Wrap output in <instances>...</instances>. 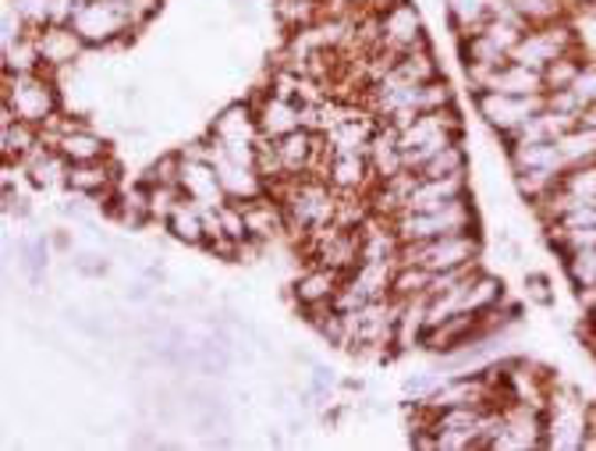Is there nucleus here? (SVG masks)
<instances>
[{
	"instance_id": "obj_9",
	"label": "nucleus",
	"mask_w": 596,
	"mask_h": 451,
	"mask_svg": "<svg viewBox=\"0 0 596 451\" xmlns=\"http://www.w3.org/2000/svg\"><path fill=\"white\" fill-rule=\"evenodd\" d=\"M43 143L54 146L67 164H90V160L111 157V143L100 136V132H93L85 122L67 118L64 111L50 125H43Z\"/></svg>"
},
{
	"instance_id": "obj_12",
	"label": "nucleus",
	"mask_w": 596,
	"mask_h": 451,
	"mask_svg": "<svg viewBox=\"0 0 596 451\" xmlns=\"http://www.w3.org/2000/svg\"><path fill=\"white\" fill-rule=\"evenodd\" d=\"M596 203V164H583V167H572V171L561 175L557 189L551 196H543L540 203H533V210L540 213L543 228L557 217H565L575 207H586Z\"/></svg>"
},
{
	"instance_id": "obj_24",
	"label": "nucleus",
	"mask_w": 596,
	"mask_h": 451,
	"mask_svg": "<svg viewBox=\"0 0 596 451\" xmlns=\"http://www.w3.org/2000/svg\"><path fill=\"white\" fill-rule=\"evenodd\" d=\"M43 146V128L29 125V122H8L0 125V154H4V164L19 167L32 149Z\"/></svg>"
},
{
	"instance_id": "obj_10",
	"label": "nucleus",
	"mask_w": 596,
	"mask_h": 451,
	"mask_svg": "<svg viewBox=\"0 0 596 451\" xmlns=\"http://www.w3.org/2000/svg\"><path fill=\"white\" fill-rule=\"evenodd\" d=\"M430 46L422 19L412 0H390L384 11H377V50L390 54H408V50Z\"/></svg>"
},
{
	"instance_id": "obj_18",
	"label": "nucleus",
	"mask_w": 596,
	"mask_h": 451,
	"mask_svg": "<svg viewBox=\"0 0 596 451\" xmlns=\"http://www.w3.org/2000/svg\"><path fill=\"white\" fill-rule=\"evenodd\" d=\"M323 178H327L341 196H369V189L377 186V175H373L366 154H327Z\"/></svg>"
},
{
	"instance_id": "obj_35",
	"label": "nucleus",
	"mask_w": 596,
	"mask_h": 451,
	"mask_svg": "<svg viewBox=\"0 0 596 451\" xmlns=\"http://www.w3.org/2000/svg\"><path fill=\"white\" fill-rule=\"evenodd\" d=\"M75 266H79L82 274H90V277H104L107 274V260L104 256H90V253H85V256L75 260Z\"/></svg>"
},
{
	"instance_id": "obj_23",
	"label": "nucleus",
	"mask_w": 596,
	"mask_h": 451,
	"mask_svg": "<svg viewBox=\"0 0 596 451\" xmlns=\"http://www.w3.org/2000/svg\"><path fill=\"white\" fill-rule=\"evenodd\" d=\"M167 235L178 239L185 245H207V210L199 203H192L189 196L175 207V213L167 217Z\"/></svg>"
},
{
	"instance_id": "obj_6",
	"label": "nucleus",
	"mask_w": 596,
	"mask_h": 451,
	"mask_svg": "<svg viewBox=\"0 0 596 451\" xmlns=\"http://www.w3.org/2000/svg\"><path fill=\"white\" fill-rule=\"evenodd\" d=\"M578 50V36L568 19L551 22V25H533L522 32V40L511 50V61L525 64V69H536V72H547L557 57L575 54Z\"/></svg>"
},
{
	"instance_id": "obj_36",
	"label": "nucleus",
	"mask_w": 596,
	"mask_h": 451,
	"mask_svg": "<svg viewBox=\"0 0 596 451\" xmlns=\"http://www.w3.org/2000/svg\"><path fill=\"white\" fill-rule=\"evenodd\" d=\"M334 4H352V8H359V14H363V11H384L390 0H334Z\"/></svg>"
},
{
	"instance_id": "obj_27",
	"label": "nucleus",
	"mask_w": 596,
	"mask_h": 451,
	"mask_svg": "<svg viewBox=\"0 0 596 451\" xmlns=\"http://www.w3.org/2000/svg\"><path fill=\"white\" fill-rule=\"evenodd\" d=\"M561 149V160L572 171V167H583V164H596V128L578 122L575 128H568L565 136L557 139Z\"/></svg>"
},
{
	"instance_id": "obj_20",
	"label": "nucleus",
	"mask_w": 596,
	"mask_h": 451,
	"mask_svg": "<svg viewBox=\"0 0 596 451\" xmlns=\"http://www.w3.org/2000/svg\"><path fill=\"white\" fill-rule=\"evenodd\" d=\"M67 164L54 146H40V149H32V154L19 164V171L32 181L36 189L43 192H54V189H67Z\"/></svg>"
},
{
	"instance_id": "obj_29",
	"label": "nucleus",
	"mask_w": 596,
	"mask_h": 451,
	"mask_svg": "<svg viewBox=\"0 0 596 451\" xmlns=\"http://www.w3.org/2000/svg\"><path fill=\"white\" fill-rule=\"evenodd\" d=\"M4 72L11 75H25V72H46L40 61V46H36V32H25L19 43L4 46Z\"/></svg>"
},
{
	"instance_id": "obj_34",
	"label": "nucleus",
	"mask_w": 596,
	"mask_h": 451,
	"mask_svg": "<svg viewBox=\"0 0 596 451\" xmlns=\"http://www.w3.org/2000/svg\"><path fill=\"white\" fill-rule=\"evenodd\" d=\"M525 289H530V298L540 306H551L554 303V292H551V281L543 274H530L525 277Z\"/></svg>"
},
{
	"instance_id": "obj_3",
	"label": "nucleus",
	"mask_w": 596,
	"mask_h": 451,
	"mask_svg": "<svg viewBox=\"0 0 596 451\" xmlns=\"http://www.w3.org/2000/svg\"><path fill=\"white\" fill-rule=\"evenodd\" d=\"M67 25H75L90 50H111L125 43L135 29H143L125 0H82V8Z\"/></svg>"
},
{
	"instance_id": "obj_38",
	"label": "nucleus",
	"mask_w": 596,
	"mask_h": 451,
	"mask_svg": "<svg viewBox=\"0 0 596 451\" xmlns=\"http://www.w3.org/2000/svg\"><path fill=\"white\" fill-rule=\"evenodd\" d=\"M589 327H593V338H596V310L589 313Z\"/></svg>"
},
{
	"instance_id": "obj_30",
	"label": "nucleus",
	"mask_w": 596,
	"mask_h": 451,
	"mask_svg": "<svg viewBox=\"0 0 596 451\" xmlns=\"http://www.w3.org/2000/svg\"><path fill=\"white\" fill-rule=\"evenodd\" d=\"M519 11V19L525 25H551V22H561V19H568V0H511Z\"/></svg>"
},
{
	"instance_id": "obj_25",
	"label": "nucleus",
	"mask_w": 596,
	"mask_h": 451,
	"mask_svg": "<svg viewBox=\"0 0 596 451\" xmlns=\"http://www.w3.org/2000/svg\"><path fill=\"white\" fill-rule=\"evenodd\" d=\"M445 14H448L451 29L458 32V40H462L490 22L493 0H445Z\"/></svg>"
},
{
	"instance_id": "obj_15",
	"label": "nucleus",
	"mask_w": 596,
	"mask_h": 451,
	"mask_svg": "<svg viewBox=\"0 0 596 451\" xmlns=\"http://www.w3.org/2000/svg\"><path fill=\"white\" fill-rule=\"evenodd\" d=\"M348 274L334 271V266H323V263H310L305 271L299 274V281L292 285V298L302 316H313L320 310H331L334 306V295L341 289V281Z\"/></svg>"
},
{
	"instance_id": "obj_11",
	"label": "nucleus",
	"mask_w": 596,
	"mask_h": 451,
	"mask_svg": "<svg viewBox=\"0 0 596 451\" xmlns=\"http://www.w3.org/2000/svg\"><path fill=\"white\" fill-rule=\"evenodd\" d=\"M547 444V412H540L533 406L508 402L501 409V427L493 433L490 448L493 451H530Z\"/></svg>"
},
{
	"instance_id": "obj_4",
	"label": "nucleus",
	"mask_w": 596,
	"mask_h": 451,
	"mask_svg": "<svg viewBox=\"0 0 596 451\" xmlns=\"http://www.w3.org/2000/svg\"><path fill=\"white\" fill-rule=\"evenodd\" d=\"M475 207H472V196L454 199L448 207H437V210H412V213H398L395 231L401 245L408 242H430V239H445V235H462V231H475Z\"/></svg>"
},
{
	"instance_id": "obj_2",
	"label": "nucleus",
	"mask_w": 596,
	"mask_h": 451,
	"mask_svg": "<svg viewBox=\"0 0 596 451\" xmlns=\"http://www.w3.org/2000/svg\"><path fill=\"white\" fill-rule=\"evenodd\" d=\"M398 139H401L405 167L408 171H419V167L433 154H440L448 143L462 139V118H458L454 107L426 111V114H419V118L408 122L405 128H398Z\"/></svg>"
},
{
	"instance_id": "obj_1",
	"label": "nucleus",
	"mask_w": 596,
	"mask_h": 451,
	"mask_svg": "<svg viewBox=\"0 0 596 451\" xmlns=\"http://www.w3.org/2000/svg\"><path fill=\"white\" fill-rule=\"evenodd\" d=\"M0 99H4V107H0L4 118H0V125L29 122L43 128L64 111L54 72H25V75L4 72V93H0Z\"/></svg>"
},
{
	"instance_id": "obj_26",
	"label": "nucleus",
	"mask_w": 596,
	"mask_h": 451,
	"mask_svg": "<svg viewBox=\"0 0 596 451\" xmlns=\"http://www.w3.org/2000/svg\"><path fill=\"white\" fill-rule=\"evenodd\" d=\"M327 14V0H274V19L284 32H299Z\"/></svg>"
},
{
	"instance_id": "obj_19",
	"label": "nucleus",
	"mask_w": 596,
	"mask_h": 451,
	"mask_svg": "<svg viewBox=\"0 0 596 451\" xmlns=\"http://www.w3.org/2000/svg\"><path fill=\"white\" fill-rule=\"evenodd\" d=\"M252 111H255V122H260L263 139H281V136H287V132L302 128V104L299 99H287V96L263 90L252 99Z\"/></svg>"
},
{
	"instance_id": "obj_14",
	"label": "nucleus",
	"mask_w": 596,
	"mask_h": 451,
	"mask_svg": "<svg viewBox=\"0 0 596 451\" xmlns=\"http://www.w3.org/2000/svg\"><path fill=\"white\" fill-rule=\"evenodd\" d=\"M36 32V46H40V61H43V69L46 72H67V69H75L79 57L85 54V40L75 32V25H67V22H46L40 29H32Z\"/></svg>"
},
{
	"instance_id": "obj_22",
	"label": "nucleus",
	"mask_w": 596,
	"mask_h": 451,
	"mask_svg": "<svg viewBox=\"0 0 596 451\" xmlns=\"http://www.w3.org/2000/svg\"><path fill=\"white\" fill-rule=\"evenodd\" d=\"M487 90L511 93V96H543V93H547V82H543V72L525 69V64H519V61H508V64H501V69L490 75V86Z\"/></svg>"
},
{
	"instance_id": "obj_16",
	"label": "nucleus",
	"mask_w": 596,
	"mask_h": 451,
	"mask_svg": "<svg viewBox=\"0 0 596 451\" xmlns=\"http://www.w3.org/2000/svg\"><path fill=\"white\" fill-rule=\"evenodd\" d=\"M122 186V164H114V154L104 160H90V164H72L67 167V192L82 196V199H96L104 203Z\"/></svg>"
},
{
	"instance_id": "obj_8",
	"label": "nucleus",
	"mask_w": 596,
	"mask_h": 451,
	"mask_svg": "<svg viewBox=\"0 0 596 451\" xmlns=\"http://www.w3.org/2000/svg\"><path fill=\"white\" fill-rule=\"evenodd\" d=\"M475 104V114L483 118V125L490 132H498L501 139L515 136V132L533 118V114H540L543 107H547V93L543 96H511V93H475L472 96Z\"/></svg>"
},
{
	"instance_id": "obj_32",
	"label": "nucleus",
	"mask_w": 596,
	"mask_h": 451,
	"mask_svg": "<svg viewBox=\"0 0 596 451\" xmlns=\"http://www.w3.org/2000/svg\"><path fill=\"white\" fill-rule=\"evenodd\" d=\"M568 93L578 99V107H593L596 104V61H586L583 69H578V75L572 78Z\"/></svg>"
},
{
	"instance_id": "obj_37",
	"label": "nucleus",
	"mask_w": 596,
	"mask_h": 451,
	"mask_svg": "<svg viewBox=\"0 0 596 451\" xmlns=\"http://www.w3.org/2000/svg\"><path fill=\"white\" fill-rule=\"evenodd\" d=\"M578 122L589 125V128H596V104H593V107H586L583 114H578Z\"/></svg>"
},
{
	"instance_id": "obj_28",
	"label": "nucleus",
	"mask_w": 596,
	"mask_h": 451,
	"mask_svg": "<svg viewBox=\"0 0 596 451\" xmlns=\"http://www.w3.org/2000/svg\"><path fill=\"white\" fill-rule=\"evenodd\" d=\"M469 171V154H466V143L454 139L448 143L440 154H433L430 160H426L416 175L422 178H451V175H466Z\"/></svg>"
},
{
	"instance_id": "obj_5",
	"label": "nucleus",
	"mask_w": 596,
	"mask_h": 451,
	"mask_svg": "<svg viewBox=\"0 0 596 451\" xmlns=\"http://www.w3.org/2000/svg\"><path fill=\"white\" fill-rule=\"evenodd\" d=\"M480 256H483V242H480V228H475V231H462V235L408 242L401 245L398 263H419L430 274H445V271H462V266H480Z\"/></svg>"
},
{
	"instance_id": "obj_7",
	"label": "nucleus",
	"mask_w": 596,
	"mask_h": 451,
	"mask_svg": "<svg viewBox=\"0 0 596 451\" xmlns=\"http://www.w3.org/2000/svg\"><path fill=\"white\" fill-rule=\"evenodd\" d=\"M593 430L589 409L575 391H551L547 402V444L543 448H561V451H583L586 438Z\"/></svg>"
},
{
	"instance_id": "obj_33",
	"label": "nucleus",
	"mask_w": 596,
	"mask_h": 451,
	"mask_svg": "<svg viewBox=\"0 0 596 451\" xmlns=\"http://www.w3.org/2000/svg\"><path fill=\"white\" fill-rule=\"evenodd\" d=\"M11 4L25 19L29 29H40L54 19V0H11Z\"/></svg>"
},
{
	"instance_id": "obj_21",
	"label": "nucleus",
	"mask_w": 596,
	"mask_h": 451,
	"mask_svg": "<svg viewBox=\"0 0 596 451\" xmlns=\"http://www.w3.org/2000/svg\"><path fill=\"white\" fill-rule=\"evenodd\" d=\"M366 157H369V167H373V175H377V181H387V178H395V175L408 171V167H405V154H401V139H398V128H395V125H380V128H377V136L369 139Z\"/></svg>"
},
{
	"instance_id": "obj_13",
	"label": "nucleus",
	"mask_w": 596,
	"mask_h": 451,
	"mask_svg": "<svg viewBox=\"0 0 596 451\" xmlns=\"http://www.w3.org/2000/svg\"><path fill=\"white\" fill-rule=\"evenodd\" d=\"M181 192L202 210H217L228 203V192L220 186L217 167L202 157L199 143L192 149H181Z\"/></svg>"
},
{
	"instance_id": "obj_31",
	"label": "nucleus",
	"mask_w": 596,
	"mask_h": 451,
	"mask_svg": "<svg viewBox=\"0 0 596 451\" xmlns=\"http://www.w3.org/2000/svg\"><path fill=\"white\" fill-rule=\"evenodd\" d=\"M583 54H565V57H557L547 72H543V82H547V93H554V90H568L572 86V78L578 75V69H583Z\"/></svg>"
},
{
	"instance_id": "obj_17",
	"label": "nucleus",
	"mask_w": 596,
	"mask_h": 451,
	"mask_svg": "<svg viewBox=\"0 0 596 451\" xmlns=\"http://www.w3.org/2000/svg\"><path fill=\"white\" fill-rule=\"evenodd\" d=\"M472 196L469 192V171L466 175H451V178H422L416 175L412 189L405 196V210L401 213H412V210H437V207H448L454 199Z\"/></svg>"
}]
</instances>
